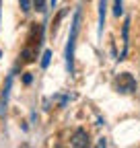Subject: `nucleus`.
Instances as JSON below:
<instances>
[{
    "mask_svg": "<svg viewBox=\"0 0 140 148\" xmlns=\"http://www.w3.org/2000/svg\"><path fill=\"white\" fill-rule=\"evenodd\" d=\"M78 25H80V10L74 14V23H72V33L68 37V45H66V62H68V70L72 72V51H74V41L78 35Z\"/></svg>",
    "mask_w": 140,
    "mask_h": 148,
    "instance_id": "f257e3e1",
    "label": "nucleus"
},
{
    "mask_svg": "<svg viewBox=\"0 0 140 148\" xmlns=\"http://www.w3.org/2000/svg\"><path fill=\"white\" fill-rule=\"evenodd\" d=\"M115 88H117V92H121V95L134 92V90H136V80L132 78V74L124 72V74H119V76H117V80H115Z\"/></svg>",
    "mask_w": 140,
    "mask_h": 148,
    "instance_id": "f03ea898",
    "label": "nucleus"
},
{
    "mask_svg": "<svg viewBox=\"0 0 140 148\" xmlns=\"http://www.w3.org/2000/svg\"><path fill=\"white\" fill-rule=\"evenodd\" d=\"M70 144L74 148H86L89 146V134H86L84 130H76L72 134V138H70Z\"/></svg>",
    "mask_w": 140,
    "mask_h": 148,
    "instance_id": "7ed1b4c3",
    "label": "nucleus"
},
{
    "mask_svg": "<svg viewBox=\"0 0 140 148\" xmlns=\"http://www.w3.org/2000/svg\"><path fill=\"white\" fill-rule=\"evenodd\" d=\"M21 58H23L25 62H35L37 53H35V49H31V47H25V49L21 51Z\"/></svg>",
    "mask_w": 140,
    "mask_h": 148,
    "instance_id": "20e7f679",
    "label": "nucleus"
},
{
    "mask_svg": "<svg viewBox=\"0 0 140 148\" xmlns=\"http://www.w3.org/2000/svg\"><path fill=\"white\" fill-rule=\"evenodd\" d=\"M105 25V0H99V33L103 31Z\"/></svg>",
    "mask_w": 140,
    "mask_h": 148,
    "instance_id": "39448f33",
    "label": "nucleus"
},
{
    "mask_svg": "<svg viewBox=\"0 0 140 148\" xmlns=\"http://www.w3.org/2000/svg\"><path fill=\"white\" fill-rule=\"evenodd\" d=\"M121 12H124V8H121V0H113V14L119 16Z\"/></svg>",
    "mask_w": 140,
    "mask_h": 148,
    "instance_id": "423d86ee",
    "label": "nucleus"
},
{
    "mask_svg": "<svg viewBox=\"0 0 140 148\" xmlns=\"http://www.w3.org/2000/svg\"><path fill=\"white\" fill-rule=\"evenodd\" d=\"M49 60H51V51L47 49V51H43V58H41V66H43V68H47V66H49Z\"/></svg>",
    "mask_w": 140,
    "mask_h": 148,
    "instance_id": "0eeeda50",
    "label": "nucleus"
},
{
    "mask_svg": "<svg viewBox=\"0 0 140 148\" xmlns=\"http://www.w3.org/2000/svg\"><path fill=\"white\" fill-rule=\"evenodd\" d=\"M19 2H21L23 12H29V10H31V2H29V0H19Z\"/></svg>",
    "mask_w": 140,
    "mask_h": 148,
    "instance_id": "6e6552de",
    "label": "nucleus"
},
{
    "mask_svg": "<svg viewBox=\"0 0 140 148\" xmlns=\"http://www.w3.org/2000/svg\"><path fill=\"white\" fill-rule=\"evenodd\" d=\"M35 6H37V10H45V0H33Z\"/></svg>",
    "mask_w": 140,
    "mask_h": 148,
    "instance_id": "1a4fd4ad",
    "label": "nucleus"
},
{
    "mask_svg": "<svg viewBox=\"0 0 140 148\" xmlns=\"http://www.w3.org/2000/svg\"><path fill=\"white\" fill-rule=\"evenodd\" d=\"M31 80H33L31 74H25V76H23V82H25V84H31Z\"/></svg>",
    "mask_w": 140,
    "mask_h": 148,
    "instance_id": "9d476101",
    "label": "nucleus"
},
{
    "mask_svg": "<svg viewBox=\"0 0 140 148\" xmlns=\"http://www.w3.org/2000/svg\"><path fill=\"white\" fill-rule=\"evenodd\" d=\"M51 4H56V0H51Z\"/></svg>",
    "mask_w": 140,
    "mask_h": 148,
    "instance_id": "9b49d317",
    "label": "nucleus"
}]
</instances>
